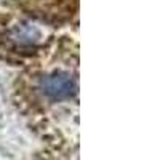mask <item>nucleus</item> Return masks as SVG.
<instances>
[{
    "mask_svg": "<svg viewBox=\"0 0 160 160\" xmlns=\"http://www.w3.org/2000/svg\"><path fill=\"white\" fill-rule=\"evenodd\" d=\"M38 90L48 99L62 101L74 96V93L77 91V83L71 74L55 71L38 78Z\"/></svg>",
    "mask_w": 160,
    "mask_h": 160,
    "instance_id": "1",
    "label": "nucleus"
},
{
    "mask_svg": "<svg viewBox=\"0 0 160 160\" xmlns=\"http://www.w3.org/2000/svg\"><path fill=\"white\" fill-rule=\"evenodd\" d=\"M11 37L13 40H16L19 43H32L40 37V32L35 26L31 24H16L11 29Z\"/></svg>",
    "mask_w": 160,
    "mask_h": 160,
    "instance_id": "2",
    "label": "nucleus"
}]
</instances>
